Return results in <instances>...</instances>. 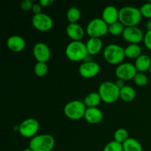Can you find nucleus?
I'll return each instance as SVG.
<instances>
[{"label":"nucleus","mask_w":151,"mask_h":151,"mask_svg":"<svg viewBox=\"0 0 151 151\" xmlns=\"http://www.w3.org/2000/svg\"><path fill=\"white\" fill-rule=\"evenodd\" d=\"M142 14L139 8L132 6H125L119 9V22L125 27H137L142 20Z\"/></svg>","instance_id":"f257e3e1"},{"label":"nucleus","mask_w":151,"mask_h":151,"mask_svg":"<svg viewBox=\"0 0 151 151\" xmlns=\"http://www.w3.org/2000/svg\"><path fill=\"white\" fill-rule=\"evenodd\" d=\"M65 54L69 60L79 62L85 60L88 55L86 46L83 41H71L66 46Z\"/></svg>","instance_id":"f03ea898"},{"label":"nucleus","mask_w":151,"mask_h":151,"mask_svg":"<svg viewBox=\"0 0 151 151\" xmlns=\"http://www.w3.org/2000/svg\"><path fill=\"white\" fill-rule=\"evenodd\" d=\"M119 89L115 83L111 81H104L100 85L98 93L102 101L107 104L115 103L119 99Z\"/></svg>","instance_id":"7ed1b4c3"},{"label":"nucleus","mask_w":151,"mask_h":151,"mask_svg":"<svg viewBox=\"0 0 151 151\" xmlns=\"http://www.w3.org/2000/svg\"><path fill=\"white\" fill-rule=\"evenodd\" d=\"M55 145V138L50 134H39L29 141V147L32 151H52Z\"/></svg>","instance_id":"20e7f679"},{"label":"nucleus","mask_w":151,"mask_h":151,"mask_svg":"<svg viewBox=\"0 0 151 151\" xmlns=\"http://www.w3.org/2000/svg\"><path fill=\"white\" fill-rule=\"evenodd\" d=\"M103 58L112 65H119L125 58V49L116 44H109L103 50Z\"/></svg>","instance_id":"39448f33"},{"label":"nucleus","mask_w":151,"mask_h":151,"mask_svg":"<svg viewBox=\"0 0 151 151\" xmlns=\"http://www.w3.org/2000/svg\"><path fill=\"white\" fill-rule=\"evenodd\" d=\"M86 109V106L82 100H72L65 105L63 113L69 119L79 120L84 118Z\"/></svg>","instance_id":"423d86ee"},{"label":"nucleus","mask_w":151,"mask_h":151,"mask_svg":"<svg viewBox=\"0 0 151 151\" xmlns=\"http://www.w3.org/2000/svg\"><path fill=\"white\" fill-rule=\"evenodd\" d=\"M86 32L90 38H100L109 33V25L100 18H95L88 23Z\"/></svg>","instance_id":"0eeeda50"},{"label":"nucleus","mask_w":151,"mask_h":151,"mask_svg":"<svg viewBox=\"0 0 151 151\" xmlns=\"http://www.w3.org/2000/svg\"><path fill=\"white\" fill-rule=\"evenodd\" d=\"M39 122L35 118H27L20 123L18 131L22 137L32 139L37 135L39 130Z\"/></svg>","instance_id":"6e6552de"},{"label":"nucleus","mask_w":151,"mask_h":151,"mask_svg":"<svg viewBox=\"0 0 151 151\" xmlns=\"http://www.w3.org/2000/svg\"><path fill=\"white\" fill-rule=\"evenodd\" d=\"M137 70L134 64L131 63H122L116 66L115 69V75L117 79L127 81L134 80L137 74Z\"/></svg>","instance_id":"1a4fd4ad"},{"label":"nucleus","mask_w":151,"mask_h":151,"mask_svg":"<svg viewBox=\"0 0 151 151\" xmlns=\"http://www.w3.org/2000/svg\"><path fill=\"white\" fill-rule=\"evenodd\" d=\"M32 24L34 28L40 32H48L52 28L53 20L49 15L45 13L33 15Z\"/></svg>","instance_id":"9d476101"},{"label":"nucleus","mask_w":151,"mask_h":151,"mask_svg":"<svg viewBox=\"0 0 151 151\" xmlns=\"http://www.w3.org/2000/svg\"><path fill=\"white\" fill-rule=\"evenodd\" d=\"M79 74L81 77L90 79L97 76L100 71V66L95 61H84L79 66Z\"/></svg>","instance_id":"9b49d317"},{"label":"nucleus","mask_w":151,"mask_h":151,"mask_svg":"<svg viewBox=\"0 0 151 151\" xmlns=\"http://www.w3.org/2000/svg\"><path fill=\"white\" fill-rule=\"evenodd\" d=\"M32 54L37 62L47 63L51 58V51L47 44L44 42H38L32 48Z\"/></svg>","instance_id":"f8f14e48"},{"label":"nucleus","mask_w":151,"mask_h":151,"mask_svg":"<svg viewBox=\"0 0 151 151\" xmlns=\"http://www.w3.org/2000/svg\"><path fill=\"white\" fill-rule=\"evenodd\" d=\"M122 37L130 44H139L143 41L145 35L142 30L138 27H129L125 28Z\"/></svg>","instance_id":"ddd939ff"},{"label":"nucleus","mask_w":151,"mask_h":151,"mask_svg":"<svg viewBox=\"0 0 151 151\" xmlns=\"http://www.w3.org/2000/svg\"><path fill=\"white\" fill-rule=\"evenodd\" d=\"M66 35L72 41H81L85 35L84 29L79 24H69L66 28Z\"/></svg>","instance_id":"4468645a"},{"label":"nucleus","mask_w":151,"mask_h":151,"mask_svg":"<svg viewBox=\"0 0 151 151\" xmlns=\"http://www.w3.org/2000/svg\"><path fill=\"white\" fill-rule=\"evenodd\" d=\"M119 10L115 6L109 5L105 7L102 13V19L108 25H111L119 22Z\"/></svg>","instance_id":"2eb2a0df"},{"label":"nucleus","mask_w":151,"mask_h":151,"mask_svg":"<svg viewBox=\"0 0 151 151\" xmlns=\"http://www.w3.org/2000/svg\"><path fill=\"white\" fill-rule=\"evenodd\" d=\"M7 46L10 50L14 52H20L23 51L26 46L24 38L18 35H13L9 37L7 40Z\"/></svg>","instance_id":"dca6fc26"},{"label":"nucleus","mask_w":151,"mask_h":151,"mask_svg":"<svg viewBox=\"0 0 151 151\" xmlns=\"http://www.w3.org/2000/svg\"><path fill=\"white\" fill-rule=\"evenodd\" d=\"M84 119L90 124H98L103 120V114L98 108H87Z\"/></svg>","instance_id":"f3484780"},{"label":"nucleus","mask_w":151,"mask_h":151,"mask_svg":"<svg viewBox=\"0 0 151 151\" xmlns=\"http://www.w3.org/2000/svg\"><path fill=\"white\" fill-rule=\"evenodd\" d=\"M87 51L89 55H96L103 49V41L101 38H89L86 43Z\"/></svg>","instance_id":"a211bd4d"},{"label":"nucleus","mask_w":151,"mask_h":151,"mask_svg":"<svg viewBox=\"0 0 151 151\" xmlns=\"http://www.w3.org/2000/svg\"><path fill=\"white\" fill-rule=\"evenodd\" d=\"M137 72L145 73L147 71H150L151 66V58L149 55L145 54H142L136 59L134 63Z\"/></svg>","instance_id":"6ab92c4d"},{"label":"nucleus","mask_w":151,"mask_h":151,"mask_svg":"<svg viewBox=\"0 0 151 151\" xmlns=\"http://www.w3.org/2000/svg\"><path fill=\"white\" fill-rule=\"evenodd\" d=\"M101 101V97L98 92L88 93L83 100V103L86 108H97Z\"/></svg>","instance_id":"aec40b11"},{"label":"nucleus","mask_w":151,"mask_h":151,"mask_svg":"<svg viewBox=\"0 0 151 151\" xmlns=\"http://www.w3.org/2000/svg\"><path fill=\"white\" fill-rule=\"evenodd\" d=\"M136 97V91L133 87L125 85L119 91V98L124 102L130 103L132 102Z\"/></svg>","instance_id":"412c9836"},{"label":"nucleus","mask_w":151,"mask_h":151,"mask_svg":"<svg viewBox=\"0 0 151 151\" xmlns=\"http://www.w3.org/2000/svg\"><path fill=\"white\" fill-rule=\"evenodd\" d=\"M142 52V47L139 44H131L125 48V57L131 59H137L139 57Z\"/></svg>","instance_id":"4be33fe9"},{"label":"nucleus","mask_w":151,"mask_h":151,"mask_svg":"<svg viewBox=\"0 0 151 151\" xmlns=\"http://www.w3.org/2000/svg\"><path fill=\"white\" fill-rule=\"evenodd\" d=\"M123 151H142V146L134 138H128L122 144Z\"/></svg>","instance_id":"5701e85b"},{"label":"nucleus","mask_w":151,"mask_h":151,"mask_svg":"<svg viewBox=\"0 0 151 151\" xmlns=\"http://www.w3.org/2000/svg\"><path fill=\"white\" fill-rule=\"evenodd\" d=\"M81 16V10L75 7H70L66 13V18L69 24L78 23Z\"/></svg>","instance_id":"b1692460"},{"label":"nucleus","mask_w":151,"mask_h":151,"mask_svg":"<svg viewBox=\"0 0 151 151\" xmlns=\"http://www.w3.org/2000/svg\"><path fill=\"white\" fill-rule=\"evenodd\" d=\"M125 27L120 22H117L112 24L109 25V33L113 36H119L122 35Z\"/></svg>","instance_id":"393cba45"},{"label":"nucleus","mask_w":151,"mask_h":151,"mask_svg":"<svg viewBox=\"0 0 151 151\" xmlns=\"http://www.w3.org/2000/svg\"><path fill=\"white\" fill-rule=\"evenodd\" d=\"M114 141L120 143V144H123L129 137H128V132L126 129L123 128H118L116 130L114 135Z\"/></svg>","instance_id":"a878e982"},{"label":"nucleus","mask_w":151,"mask_h":151,"mask_svg":"<svg viewBox=\"0 0 151 151\" xmlns=\"http://www.w3.org/2000/svg\"><path fill=\"white\" fill-rule=\"evenodd\" d=\"M48 72V66L47 63H41V62H37L34 66V73L35 75L39 78L44 77Z\"/></svg>","instance_id":"bb28decb"},{"label":"nucleus","mask_w":151,"mask_h":151,"mask_svg":"<svg viewBox=\"0 0 151 151\" xmlns=\"http://www.w3.org/2000/svg\"><path fill=\"white\" fill-rule=\"evenodd\" d=\"M134 83L137 86L140 87L145 86L148 83V78L147 76L145 73H142V72H137L136 76L134 78Z\"/></svg>","instance_id":"cd10ccee"},{"label":"nucleus","mask_w":151,"mask_h":151,"mask_svg":"<svg viewBox=\"0 0 151 151\" xmlns=\"http://www.w3.org/2000/svg\"><path fill=\"white\" fill-rule=\"evenodd\" d=\"M103 151H123V147L122 144L114 140L106 144Z\"/></svg>","instance_id":"c85d7f7f"},{"label":"nucleus","mask_w":151,"mask_h":151,"mask_svg":"<svg viewBox=\"0 0 151 151\" xmlns=\"http://www.w3.org/2000/svg\"><path fill=\"white\" fill-rule=\"evenodd\" d=\"M139 10L142 17L148 19H151V2L150 1L142 4L139 8Z\"/></svg>","instance_id":"c756f323"},{"label":"nucleus","mask_w":151,"mask_h":151,"mask_svg":"<svg viewBox=\"0 0 151 151\" xmlns=\"http://www.w3.org/2000/svg\"><path fill=\"white\" fill-rule=\"evenodd\" d=\"M34 3L32 2L31 0H24L21 2V8L24 11H29V10H32V6H33Z\"/></svg>","instance_id":"7c9ffc66"},{"label":"nucleus","mask_w":151,"mask_h":151,"mask_svg":"<svg viewBox=\"0 0 151 151\" xmlns=\"http://www.w3.org/2000/svg\"><path fill=\"white\" fill-rule=\"evenodd\" d=\"M145 46L151 51V30H147L145 34L144 40H143Z\"/></svg>","instance_id":"2f4dec72"},{"label":"nucleus","mask_w":151,"mask_h":151,"mask_svg":"<svg viewBox=\"0 0 151 151\" xmlns=\"http://www.w3.org/2000/svg\"><path fill=\"white\" fill-rule=\"evenodd\" d=\"M41 10H42V7L39 3H34L33 6H32V11L34 13V15L40 14L41 13Z\"/></svg>","instance_id":"473e14b6"},{"label":"nucleus","mask_w":151,"mask_h":151,"mask_svg":"<svg viewBox=\"0 0 151 151\" xmlns=\"http://www.w3.org/2000/svg\"><path fill=\"white\" fill-rule=\"evenodd\" d=\"M54 3V1L53 0H40L39 1V4H41V7H50L51 6L52 4Z\"/></svg>","instance_id":"72a5a7b5"},{"label":"nucleus","mask_w":151,"mask_h":151,"mask_svg":"<svg viewBox=\"0 0 151 151\" xmlns=\"http://www.w3.org/2000/svg\"><path fill=\"white\" fill-rule=\"evenodd\" d=\"M115 84L116 85V86L118 87V88H119V89H121L122 88H123L124 86H125V81H122V80H119V79H117L116 81H115Z\"/></svg>","instance_id":"f704fd0d"},{"label":"nucleus","mask_w":151,"mask_h":151,"mask_svg":"<svg viewBox=\"0 0 151 151\" xmlns=\"http://www.w3.org/2000/svg\"><path fill=\"white\" fill-rule=\"evenodd\" d=\"M146 28L147 30H151V19H148L147 24H146Z\"/></svg>","instance_id":"c9c22d12"},{"label":"nucleus","mask_w":151,"mask_h":151,"mask_svg":"<svg viewBox=\"0 0 151 151\" xmlns=\"http://www.w3.org/2000/svg\"><path fill=\"white\" fill-rule=\"evenodd\" d=\"M23 151H32V150H31V149L29 148V147H28V148H26V149H24V150Z\"/></svg>","instance_id":"e433bc0d"},{"label":"nucleus","mask_w":151,"mask_h":151,"mask_svg":"<svg viewBox=\"0 0 151 151\" xmlns=\"http://www.w3.org/2000/svg\"><path fill=\"white\" fill-rule=\"evenodd\" d=\"M149 72H150V75H151V66H150V71H149Z\"/></svg>","instance_id":"4c0bfd02"},{"label":"nucleus","mask_w":151,"mask_h":151,"mask_svg":"<svg viewBox=\"0 0 151 151\" xmlns=\"http://www.w3.org/2000/svg\"><path fill=\"white\" fill-rule=\"evenodd\" d=\"M150 1V2H151V0H150V1Z\"/></svg>","instance_id":"58836bf2"}]
</instances>
